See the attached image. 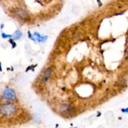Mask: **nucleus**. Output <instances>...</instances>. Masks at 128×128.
Listing matches in <instances>:
<instances>
[{
	"label": "nucleus",
	"mask_w": 128,
	"mask_h": 128,
	"mask_svg": "<svg viewBox=\"0 0 128 128\" xmlns=\"http://www.w3.org/2000/svg\"><path fill=\"white\" fill-rule=\"evenodd\" d=\"M16 106L12 103H5L0 105V114L4 116H10L16 112Z\"/></svg>",
	"instance_id": "f257e3e1"
},
{
	"label": "nucleus",
	"mask_w": 128,
	"mask_h": 128,
	"mask_svg": "<svg viewBox=\"0 0 128 128\" xmlns=\"http://www.w3.org/2000/svg\"><path fill=\"white\" fill-rule=\"evenodd\" d=\"M16 93L15 91L11 88H6L2 92L1 98L2 100L6 101H12L16 99Z\"/></svg>",
	"instance_id": "f03ea898"
},
{
	"label": "nucleus",
	"mask_w": 128,
	"mask_h": 128,
	"mask_svg": "<svg viewBox=\"0 0 128 128\" xmlns=\"http://www.w3.org/2000/svg\"><path fill=\"white\" fill-rule=\"evenodd\" d=\"M59 111L64 116H68L72 114L74 112V109L71 105L68 104H62L59 107Z\"/></svg>",
	"instance_id": "7ed1b4c3"
},
{
	"label": "nucleus",
	"mask_w": 128,
	"mask_h": 128,
	"mask_svg": "<svg viewBox=\"0 0 128 128\" xmlns=\"http://www.w3.org/2000/svg\"><path fill=\"white\" fill-rule=\"evenodd\" d=\"M14 13L21 20H26L29 17V14L28 13L27 11L24 9L21 8L15 9L14 11Z\"/></svg>",
	"instance_id": "20e7f679"
},
{
	"label": "nucleus",
	"mask_w": 128,
	"mask_h": 128,
	"mask_svg": "<svg viewBox=\"0 0 128 128\" xmlns=\"http://www.w3.org/2000/svg\"><path fill=\"white\" fill-rule=\"evenodd\" d=\"M51 75V68H48L45 70L44 72L43 76L42 78V81L43 82H46L50 79V76Z\"/></svg>",
	"instance_id": "39448f33"
},
{
	"label": "nucleus",
	"mask_w": 128,
	"mask_h": 128,
	"mask_svg": "<svg viewBox=\"0 0 128 128\" xmlns=\"http://www.w3.org/2000/svg\"><path fill=\"white\" fill-rule=\"evenodd\" d=\"M22 36V33L20 31H16L12 35V39L14 40H17L20 39Z\"/></svg>",
	"instance_id": "423d86ee"
},
{
	"label": "nucleus",
	"mask_w": 128,
	"mask_h": 128,
	"mask_svg": "<svg viewBox=\"0 0 128 128\" xmlns=\"http://www.w3.org/2000/svg\"><path fill=\"white\" fill-rule=\"evenodd\" d=\"M122 111L124 112H128V108L127 109H125V110H122Z\"/></svg>",
	"instance_id": "0eeeda50"
}]
</instances>
